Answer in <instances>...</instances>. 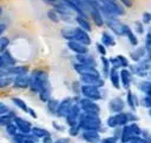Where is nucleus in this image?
I'll use <instances>...</instances> for the list:
<instances>
[{
	"mask_svg": "<svg viewBox=\"0 0 151 143\" xmlns=\"http://www.w3.org/2000/svg\"><path fill=\"white\" fill-rule=\"evenodd\" d=\"M119 76H120V82L123 83V87L127 89L132 81V73L127 68H123L119 72Z\"/></svg>",
	"mask_w": 151,
	"mask_h": 143,
	"instance_id": "6ab92c4d",
	"label": "nucleus"
},
{
	"mask_svg": "<svg viewBox=\"0 0 151 143\" xmlns=\"http://www.w3.org/2000/svg\"><path fill=\"white\" fill-rule=\"evenodd\" d=\"M55 143H72V142H70V141L66 139V138H60V139H58Z\"/></svg>",
	"mask_w": 151,
	"mask_h": 143,
	"instance_id": "052dcab7",
	"label": "nucleus"
},
{
	"mask_svg": "<svg viewBox=\"0 0 151 143\" xmlns=\"http://www.w3.org/2000/svg\"><path fill=\"white\" fill-rule=\"evenodd\" d=\"M143 105L146 108H151V96L150 95H146L143 98Z\"/></svg>",
	"mask_w": 151,
	"mask_h": 143,
	"instance_id": "5fc2aeb1",
	"label": "nucleus"
},
{
	"mask_svg": "<svg viewBox=\"0 0 151 143\" xmlns=\"http://www.w3.org/2000/svg\"><path fill=\"white\" fill-rule=\"evenodd\" d=\"M126 102H127V105H129L132 110H134L136 107L138 105V100H137V97L133 95V93H132L131 90L127 91V95H126Z\"/></svg>",
	"mask_w": 151,
	"mask_h": 143,
	"instance_id": "c85d7f7f",
	"label": "nucleus"
},
{
	"mask_svg": "<svg viewBox=\"0 0 151 143\" xmlns=\"http://www.w3.org/2000/svg\"><path fill=\"white\" fill-rule=\"evenodd\" d=\"M81 110H80V107L78 104V102H74L70 109V111L67 113V115L65 116L66 118V122L68 125H73V124H77L78 123V118H79V115H80Z\"/></svg>",
	"mask_w": 151,
	"mask_h": 143,
	"instance_id": "9d476101",
	"label": "nucleus"
},
{
	"mask_svg": "<svg viewBox=\"0 0 151 143\" xmlns=\"http://www.w3.org/2000/svg\"><path fill=\"white\" fill-rule=\"evenodd\" d=\"M5 29H6V25H4V23H0V36L2 35V33L5 32Z\"/></svg>",
	"mask_w": 151,
	"mask_h": 143,
	"instance_id": "bf43d9fd",
	"label": "nucleus"
},
{
	"mask_svg": "<svg viewBox=\"0 0 151 143\" xmlns=\"http://www.w3.org/2000/svg\"><path fill=\"white\" fill-rule=\"evenodd\" d=\"M31 132L33 134V136H34L35 138H42V137L50 135V132H48L46 129H44V128H39V127H32Z\"/></svg>",
	"mask_w": 151,
	"mask_h": 143,
	"instance_id": "c756f323",
	"label": "nucleus"
},
{
	"mask_svg": "<svg viewBox=\"0 0 151 143\" xmlns=\"http://www.w3.org/2000/svg\"><path fill=\"white\" fill-rule=\"evenodd\" d=\"M7 69V73L8 75L11 76H15V75H20V74H27L28 72V67L26 66H9V67H6Z\"/></svg>",
	"mask_w": 151,
	"mask_h": 143,
	"instance_id": "412c9836",
	"label": "nucleus"
},
{
	"mask_svg": "<svg viewBox=\"0 0 151 143\" xmlns=\"http://www.w3.org/2000/svg\"><path fill=\"white\" fill-rule=\"evenodd\" d=\"M42 143H52V138L50 137V135L42 137Z\"/></svg>",
	"mask_w": 151,
	"mask_h": 143,
	"instance_id": "13d9d810",
	"label": "nucleus"
},
{
	"mask_svg": "<svg viewBox=\"0 0 151 143\" xmlns=\"http://www.w3.org/2000/svg\"><path fill=\"white\" fill-rule=\"evenodd\" d=\"M73 103H74L73 102V98H71V97H67V98L63 100L61 102H59L55 114L59 117H65L67 115V113L70 111V109H71V107H72Z\"/></svg>",
	"mask_w": 151,
	"mask_h": 143,
	"instance_id": "9b49d317",
	"label": "nucleus"
},
{
	"mask_svg": "<svg viewBox=\"0 0 151 143\" xmlns=\"http://www.w3.org/2000/svg\"><path fill=\"white\" fill-rule=\"evenodd\" d=\"M109 108H110V110H111L112 113H114V114L120 113V111H123V109L125 108V102H124L120 97H114V98H112V100L110 101Z\"/></svg>",
	"mask_w": 151,
	"mask_h": 143,
	"instance_id": "a211bd4d",
	"label": "nucleus"
},
{
	"mask_svg": "<svg viewBox=\"0 0 151 143\" xmlns=\"http://www.w3.org/2000/svg\"><path fill=\"white\" fill-rule=\"evenodd\" d=\"M140 90L143 93H145L146 95H150L151 96V82L150 81H145V82H142L140 86H139Z\"/></svg>",
	"mask_w": 151,
	"mask_h": 143,
	"instance_id": "c9c22d12",
	"label": "nucleus"
},
{
	"mask_svg": "<svg viewBox=\"0 0 151 143\" xmlns=\"http://www.w3.org/2000/svg\"><path fill=\"white\" fill-rule=\"evenodd\" d=\"M99 8L106 14V16H120L125 13L124 8L114 0H100Z\"/></svg>",
	"mask_w": 151,
	"mask_h": 143,
	"instance_id": "20e7f679",
	"label": "nucleus"
},
{
	"mask_svg": "<svg viewBox=\"0 0 151 143\" xmlns=\"http://www.w3.org/2000/svg\"><path fill=\"white\" fill-rule=\"evenodd\" d=\"M13 82V76L9 75H1L0 76V88H6Z\"/></svg>",
	"mask_w": 151,
	"mask_h": 143,
	"instance_id": "72a5a7b5",
	"label": "nucleus"
},
{
	"mask_svg": "<svg viewBox=\"0 0 151 143\" xmlns=\"http://www.w3.org/2000/svg\"><path fill=\"white\" fill-rule=\"evenodd\" d=\"M25 143H35V142L33 141V138H32V137H29V136H28V137L26 138V141H25Z\"/></svg>",
	"mask_w": 151,
	"mask_h": 143,
	"instance_id": "680f3d73",
	"label": "nucleus"
},
{
	"mask_svg": "<svg viewBox=\"0 0 151 143\" xmlns=\"http://www.w3.org/2000/svg\"><path fill=\"white\" fill-rule=\"evenodd\" d=\"M106 25L116 35H119V36L125 35V29H126L127 26L125 23H123L120 20H118L117 18L107 16L106 18Z\"/></svg>",
	"mask_w": 151,
	"mask_h": 143,
	"instance_id": "39448f33",
	"label": "nucleus"
},
{
	"mask_svg": "<svg viewBox=\"0 0 151 143\" xmlns=\"http://www.w3.org/2000/svg\"><path fill=\"white\" fill-rule=\"evenodd\" d=\"M125 35H126L129 42H130L132 46H137V45H138V39H137L136 34L132 32V29H131L129 26H127L126 29H125Z\"/></svg>",
	"mask_w": 151,
	"mask_h": 143,
	"instance_id": "7c9ffc66",
	"label": "nucleus"
},
{
	"mask_svg": "<svg viewBox=\"0 0 151 143\" xmlns=\"http://www.w3.org/2000/svg\"><path fill=\"white\" fill-rule=\"evenodd\" d=\"M126 143H145V141L143 139V137H140V136H133L129 142H126Z\"/></svg>",
	"mask_w": 151,
	"mask_h": 143,
	"instance_id": "864d4df0",
	"label": "nucleus"
},
{
	"mask_svg": "<svg viewBox=\"0 0 151 143\" xmlns=\"http://www.w3.org/2000/svg\"><path fill=\"white\" fill-rule=\"evenodd\" d=\"M27 113H28V114H29V115H31V116H32L33 118H37V113H35V111H34V110H33L32 108H28Z\"/></svg>",
	"mask_w": 151,
	"mask_h": 143,
	"instance_id": "4d7b16f0",
	"label": "nucleus"
},
{
	"mask_svg": "<svg viewBox=\"0 0 151 143\" xmlns=\"http://www.w3.org/2000/svg\"><path fill=\"white\" fill-rule=\"evenodd\" d=\"M61 35L67 40V41H78L85 46H88L91 43V39L87 34L86 30L81 29L80 27H76V28H64L61 30Z\"/></svg>",
	"mask_w": 151,
	"mask_h": 143,
	"instance_id": "f03ea898",
	"label": "nucleus"
},
{
	"mask_svg": "<svg viewBox=\"0 0 151 143\" xmlns=\"http://www.w3.org/2000/svg\"><path fill=\"white\" fill-rule=\"evenodd\" d=\"M1 57H2V61H4V67H9V66L15 64V59L11 55V53L7 49H5L1 53Z\"/></svg>",
	"mask_w": 151,
	"mask_h": 143,
	"instance_id": "a878e982",
	"label": "nucleus"
},
{
	"mask_svg": "<svg viewBox=\"0 0 151 143\" xmlns=\"http://www.w3.org/2000/svg\"><path fill=\"white\" fill-rule=\"evenodd\" d=\"M80 82L83 84L96 86L98 88L104 86V80L100 77L99 74H84V75H80Z\"/></svg>",
	"mask_w": 151,
	"mask_h": 143,
	"instance_id": "1a4fd4ad",
	"label": "nucleus"
},
{
	"mask_svg": "<svg viewBox=\"0 0 151 143\" xmlns=\"http://www.w3.org/2000/svg\"><path fill=\"white\" fill-rule=\"evenodd\" d=\"M46 103H47V108H48V110H50L51 113H55V111H57V108H58V104H59V102H58L57 100L50 98Z\"/></svg>",
	"mask_w": 151,
	"mask_h": 143,
	"instance_id": "4c0bfd02",
	"label": "nucleus"
},
{
	"mask_svg": "<svg viewBox=\"0 0 151 143\" xmlns=\"http://www.w3.org/2000/svg\"><path fill=\"white\" fill-rule=\"evenodd\" d=\"M150 68H151V61H150L147 57H143V59H142L140 61H138V63H137L136 66H133L131 69H132V72H133L136 75L144 77V76L147 75Z\"/></svg>",
	"mask_w": 151,
	"mask_h": 143,
	"instance_id": "6e6552de",
	"label": "nucleus"
},
{
	"mask_svg": "<svg viewBox=\"0 0 151 143\" xmlns=\"http://www.w3.org/2000/svg\"><path fill=\"white\" fill-rule=\"evenodd\" d=\"M8 45H9V40L5 36H1L0 38V53H2L5 49H7Z\"/></svg>",
	"mask_w": 151,
	"mask_h": 143,
	"instance_id": "c03bdc74",
	"label": "nucleus"
},
{
	"mask_svg": "<svg viewBox=\"0 0 151 143\" xmlns=\"http://www.w3.org/2000/svg\"><path fill=\"white\" fill-rule=\"evenodd\" d=\"M78 124L81 130H85V129L99 130L101 127V121H100L98 114L81 111L79 115V118H78Z\"/></svg>",
	"mask_w": 151,
	"mask_h": 143,
	"instance_id": "7ed1b4c3",
	"label": "nucleus"
},
{
	"mask_svg": "<svg viewBox=\"0 0 151 143\" xmlns=\"http://www.w3.org/2000/svg\"><path fill=\"white\" fill-rule=\"evenodd\" d=\"M90 14H91V18H92V20L94 21V23L97 25V26H103L104 25V18H103V15H101V13H100V11H99V7L98 6H91L90 7Z\"/></svg>",
	"mask_w": 151,
	"mask_h": 143,
	"instance_id": "dca6fc26",
	"label": "nucleus"
},
{
	"mask_svg": "<svg viewBox=\"0 0 151 143\" xmlns=\"http://www.w3.org/2000/svg\"><path fill=\"white\" fill-rule=\"evenodd\" d=\"M67 47L72 52H74L76 54H85V53L88 52L87 46H85V45H83V43H80L78 41H73V40H71V41L67 42Z\"/></svg>",
	"mask_w": 151,
	"mask_h": 143,
	"instance_id": "f3484780",
	"label": "nucleus"
},
{
	"mask_svg": "<svg viewBox=\"0 0 151 143\" xmlns=\"http://www.w3.org/2000/svg\"><path fill=\"white\" fill-rule=\"evenodd\" d=\"M1 12H2V11H1V7H0V15H1Z\"/></svg>",
	"mask_w": 151,
	"mask_h": 143,
	"instance_id": "69168bd1",
	"label": "nucleus"
},
{
	"mask_svg": "<svg viewBox=\"0 0 151 143\" xmlns=\"http://www.w3.org/2000/svg\"><path fill=\"white\" fill-rule=\"evenodd\" d=\"M27 137H28V134H21V132H19V134H17V135L13 136L14 143H25V141H26Z\"/></svg>",
	"mask_w": 151,
	"mask_h": 143,
	"instance_id": "a19ab883",
	"label": "nucleus"
},
{
	"mask_svg": "<svg viewBox=\"0 0 151 143\" xmlns=\"http://www.w3.org/2000/svg\"><path fill=\"white\" fill-rule=\"evenodd\" d=\"M143 21V23H150L151 22V13L150 12H145V13H143V19H142Z\"/></svg>",
	"mask_w": 151,
	"mask_h": 143,
	"instance_id": "8fccbe9b",
	"label": "nucleus"
},
{
	"mask_svg": "<svg viewBox=\"0 0 151 143\" xmlns=\"http://www.w3.org/2000/svg\"><path fill=\"white\" fill-rule=\"evenodd\" d=\"M118 142V138L116 136H111V137H106L101 141V143H117Z\"/></svg>",
	"mask_w": 151,
	"mask_h": 143,
	"instance_id": "6e6d98bb",
	"label": "nucleus"
},
{
	"mask_svg": "<svg viewBox=\"0 0 151 143\" xmlns=\"http://www.w3.org/2000/svg\"><path fill=\"white\" fill-rule=\"evenodd\" d=\"M9 111H11V110H9L8 105H7V104H5L4 102H1V101H0V116H1V115L7 114V113H9Z\"/></svg>",
	"mask_w": 151,
	"mask_h": 143,
	"instance_id": "09e8293b",
	"label": "nucleus"
},
{
	"mask_svg": "<svg viewBox=\"0 0 151 143\" xmlns=\"http://www.w3.org/2000/svg\"><path fill=\"white\" fill-rule=\"evenodd\" d=\"M133 136H136V135H133L130 125L129 124H125L124 128H123V130H122V134H120V141H122V143L129 142Z\"/></svg>",
	"mask_w": 151,
	"mask_h": 143,
	"instance_id": "393cba45",
	"label": "nucleus"
},
{
	"mask_svg": "<svg viewBox=\"0 0 151 143\" xmlns=\"http://www.w3.org/2000/svg\"><path fill=\"white\" fill-rule=\"evenodd\" d=\"M80 91H81L83 96L86 97V98H90V100H93V101H97V100L101 98V94L99 91V88L96 87V86L83 84L80 87Z\"/></svg>",
	"mask_w": 151,
	"mask_h": 143,
	"instance_id": "0eeeda50",
	"label": "nucleus"
},
{
	"mask_svg": "<svg viewBox=\"0 0 151 143\" xmlns=\"http://www.w3.org/2000/svg\"><path fill=\"white\" fill-rule=\"evenodd\" d=\"M33 93L39 94V97L42 102H47L51 98V84L48 75L46 72L37 69L29 76V86Z\"/></svg>",
	"mask_w": 151,
	"mask_h": 143,
	"instance_id": "f257e3e1",
	"label": "nucleus"
},
{
	"mask_svg": "<svg viewBox=\"0 0 151 143\" xmlns=\"http://www.w3.org/2000/svg\"><path fill=\"white\" fill-rule=\"evenodd\" d=\"M76 21L77 23L79 25V27L86 32H91V25H90V21L87 20V18L85 15H80V14H77L76 15Z\"/></svg>",
	"mask_w": 151,
	"mask_h": 143,
	"instance_id": "b1692460",
	"label": "nucleus"
},
{
	"mask_svg": "<svg viewBox=\"0 0 151 143\" xmlns=\"http://www.w3.org/2000/svg\"><path fill=\"white\" fill-rule=\"evenodd\" d=\"M109 77H110V81L112 83V86L117 89L120 88V76H119V72H118V68L116 67H111L110 69V73H109Z\"/></svg>",
	"mask_w": 151,
	"mask_h": 143,
	"instance_id": "aec40b11",
	"label": "nucleus"
},
{
	"mask_svg": "<svg viewBox=\"0 0 151 143\" xmlns=\"http://www.w3.org/2000/svg\"><path fill=\"white\" fill-rule=\"evenodd\" d=\"M78 104L80 107V110L81 111H85V113H92V114H98L100 113V107L93 101V100H90V98H81L78 101Z\"/></svg>",
	"mask_w": 151,
	"mask_h": 143,
	"instance_id": "423d86ee",
	"label": "nucleus"
},
{
	"mask_svg": "<svg viewBox=\"0 0 151 143\" xmlns=\"http://www.w3.org/2000/svg\"><path fill=\"white\" fill-rule=\"evenodd\" d=\"M101 42H103L104 46H114L116 45L114 38L109 32H103L101 33Z\"/></svg>",
	"mask_w": 151,
	"mask_h": 143,
	"instance_id": "bb28decb",
	"label": "nucleus"
},
{
	"mask_svg": "<svg viewBox=\"0 0 151 143\" xmlns=\"http://www.w3.org/2000/svg\"><path fill=\"white\" fill-rule=\"evenodd\" d=\"M74 70L79 74V75H84V74H99V72L97 70V68L91 64H85V63H74Z\"/></svg>",
	"mask_w": 151,
	"mask_h": 143,
	"instance_id": "ddd939ff",
	"label": "nucleus"
},
{
	"mask_svg": "<svg viewBox=\"0 0 151 143\" xmlns=\"http://www.w3.org/2000/svg\"><path fill=\"white\" fill-rule=\"evenodd\" d=\"M4 67V61H2V57H1V54H0V68Z\"/></svg>",
	"mask_w": 151,
	"mask_h": 143,
	"instance_id": "e2e57ef3",
	"label": "nucleus"
},
{
	"mask_svg": "<svg viewBox=\"0 0 151 143\" xmlns=\"http://www.w3.org/2000/svg\"><path fill=\"white\" fill-rule=\"evenodd\" d=\"M129 125H130V128H131L133 135H136V136H140V135H142V129L139 128V125H138L137 123L132 122V123H130Z\"/></svg>",
	"mask_w": 151,
	"mask_h": 143,
	"instance_id": "79ce46f5",
	"label": "nucleus"
},
{
	"mask_svg": "<svg viewBox=\"0 0 151 143\" xmlns=\"http://www.w3.org/2000/svg\"><path fill=\"white\" fill-rule=\"evenodd\" d=\"M6 131H7V134H8V135H11V136L17 135V134H18V128H17L15 123H14V122L8 123V124L6 125Z\"/></svg>",
	"mask_w": 151,
	"mask_h": 143,
	"instance_id": "58836bf2",
	"label": "nucleus"
},
{
	"mask_svg": "<svg viewBox=\"0 0 151 143\" xmlns=\"http://www.w3.org/2000/svg\"><path fill=\"white\" fill-rule=\"evenodd\" d=\"M134 26H136V30H137L138 34H143V33H144L143 22H140V21H136V22H134Z\"/></svg>",
	"mask_w": 151,
	"mask_h": 143,
	"instance_id": "603ef678",
	"label": "nucleus"
},
{
	"mask_svg": "<svg viewBox=\"0 0 151 143\" xmlns=\"http://www.w3.org/2000/svg\"><path fill=\"white\" fill-rule=\"evenodd\" d=\"M96 47H97V50H98V53H99L101 56H105V55H106V48H105V46H104L103 43H99V42H97Z\"/></svg>",
	"mask_w": 151,
	"mask_h": 143,
	"instance_id": "de8ad7c7",
	"label": "nucleus"
},
{
	"mask_svg": "<svg viewBox=\"0 0 151 143\" xmlns=\"http://www.w3.org/2000/svg\"><path fill=\"white\" fill-rule=\"evenodd\" d=\"M149 114H150V116H151V108H150V111H149Z\"/></svg>",
	"mask_w": 151,
	"mask_h": 143,
	"instance_id": "0e129e2a",
	"label": "nucleus"
},
{
	"mask_svg": "<svg viewBox=\"0 0 151 143\" xmlns=\"http://www.w3.org/2000/svg\"><path fill=\"white\" fill-rule=\"evenodd\" d=\"M142 135H143V139L145 141V143H151V134L146 130H142Z\"/></svg>",
	"mask_w": 151,
	"mask_h": 143,
	"instance_id": "3c124183",
	"label": "nucleus"
},
{
	"mask_svg": "<svg viewBox=\"0 0 151 143\" xmlns=\"http://www.w3.org/2000/svg\"><path fill=\"white\" fill-rule=\"evenodd\" d=\"M47 18H48L51 21H53V22H59V20H60L59 14L57 13V11H55L54 8L47 11Z\"/></svg>",
	"mask_w": 151,
	"mask_h": 143,
	"instance_id": "e433bc0d",
	"label": "nucleus"
},
{
	"mask_svg": "<svg viewBox=\"0 0 151 143\" xmlns=\"http://www.w3.org/2000/svg\"><path fill=\"white\" fill-rule=\"evenodd\" d=\"M80 132V127L79 124H73V125H70V129H68V134L71 136H77L78 134Z\"/></svg>",
	"mask_w": 151,
	"mask_h": 143,
	"instance_id": "37998d69",
	"label": "nucleus"
},
{
	"mask_svg": "<svg viewBox=\"0 0 151 143\" xmlns=\"http://www.w3.org/2000/svg\"><path fill=\"white\" fill-rule=\"evenodd\" d=\"M13 122L15 123L19 132H21V134H31L32 124L27 120H24L22 117H19V116H14Z\"/></svg>",
	"mask_w": 151,
	"mask_h": 143,
	"instance_id": "f8f14e48",
	"label": "nucleus"
},
{
	"mask_svg": "<svg viewBox=\"0 0 151 143\" xmlns=\"http://www.w3.org/2000/svg\"><path fill=\"white\" fill-rule=\"evenodd\" d=\"M101 63H103V72H104L105 76H109V73L111 69V63H110L109 59H106L105 56H101Z\"/></svg>",
	"mask_w": 151,
	"mask_h": 143,
	"instance_id": "f704fd0d",
	"label": "nucleus"
},
{
	"mask_svg": "<svg viewBox=\"0 0 151 143\" xmlns=\"http://www.w3.org/2000/svg\"><path fill=\"white\" fill-rule=\"evenodd\" d=\"M117 57V60H118V63H119V67H123V68H126V67H129V60H127V57H125L124 55H117L116 56Z\"/></svg>",
	"mask_w": 151,
	"mask_h": 143,
	"instance_id": "ea45409f",
	"label": "nucleus"
},
{
	"mask_svg": "<svg viewBox=\"0 0 151 143\" xmlns=\"http://www.w3.org/2000/svg\"><path fill=\"white\" fill-rule=\"evenodd\" d=\"M145 49H146V53H151V33L146 34V38H145Z\"/></svg>",
	"mask_w": 151,
	"mask_h": 143,
	"instance_id": "a18cd8bd",
	"label": "nucleus"
},
{
	"mask_svg": "<svg viewBox=\"0 0 151 143\" xmlns=\"http://www.w3.org/2000/svg\"><path fill=\"white\" fill-rule=\"evenodd\" d=\"M12 102H13L19 109H21L22 111H26V113H27L28 107H27V104H26V102H25L24 100H21V98H19V97H13V98H12Z\"/></svg>",
	"mask_w": 151,
	"mask_h": 143,
	"instance_id": "473e14b6",
	"label": "nucleus"
},
{
	"mask_svg": "<svg viewBox=\"0 0 151 143\" xmlns=\"http://www.w3.org/2000/svg\"><path fill=\"white\" fill-rule=\"evenodd\" d=\"M76 59H77V62H79V63L91 64V66H94V67L97 66L94 57H93V56H91V55H88L87 53H85V54H77Z\"/></svg>",
	"mask_w": 151,
	"mask_h": 143,
	"instance_id": "5701e85b",
	"label": "nucleus"
},
{
	"mask_svg": "<svg viewBox=\"0 0 151 143\" xmlns=\"http://www.w3.org/2000/svg\"><path fill=\"white\" fill-rule=\"evenodd\" d=\"M81 137H83V139H85L88 143H97L100 139V135H99L98 130H92V129H85V130H83Z\"/></svg>",
	"mask_w": 151,
	"mask_h": 143,
	"instance_id": "2eb2a0df",
	"label": "nucleus"
},
{
	"mask_svg": "<svg viewBox=\"0 0 151 143\" xmlns=\"http://www.w3.org/2000/svg\"><path fill=\"white\" fill-rule=\"evenodd\" d=\"M13 86L19 89H25L29 86V76L27 74H20L13 76Z\"/></svg>",
	"mask_w": 151,
	"mask_h": 143,
	"instance_id": "4468645a",
	"label": "nucleus"
},
{
	"mask_svg": "<svg viewBox=\"0 0 151 143\" xmlns=\"http://www.w3.org/2000/svg\"><path fill=\"white\" fill-rule=\"evenodd\" d=\"M145 55H146V49H145V47H137V48H134V49L130 53V57H131L133 61H136V62L140 61L143 57H145Z\"/></svg>",
	"mask_w": 151,
	"mask_h": 143,
	"instance_id": "4be33fe9",
	"label": "nucleus"
},
{
	"mask_svg": "<svg viewBox=\"0 0 151 143\" xmlns=\"http://www.w3.org/2000/svg\"><path fill=\"white\" fill-rule=\"evenodd\" d=\"M13 118H14V115H13V113H7V114H5V115H1L0 116V125H7L8 123H11V122H13Z\"/></svg>",
	"mask_w": 151,
	"mask_h": 143,
	"instance_id": "2f4dec72",
	"label": "nucleus"
},
{
	"mask_svg": "<svg viewBox=\"0 0 151 143\" xmlns=\"http://www.w3.org/2000/svg\"><path fill=\"white\" fill-rule=\"evenodd\" d=\"M114 118H116V122H117V125H125L129 123V115L126 113H117L114 115Z\"/></svg>",
	"mask_w": 151,
	"mask_h": 143,
	"instance_id": "cd10ccee",
	"label": "nucleus"
},
{
	"mask_svg": "<svg viewBox=\"0 0 151 143\" xmlns=\"http://www.w3.org/2000/svg\"><path fill=\"white\" fill-rule=\"evenodd\" d=\"M106 124H107L110 128H116V127H118V125H117V122H116V118H114V115L107 117Z\"/></svg>",
	"mask_w": 151,
	"mask_h": 143,
	"instance_id": "49530a36",
	"label": "nucleus"
}]
</instances>
